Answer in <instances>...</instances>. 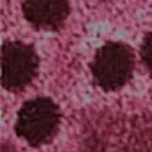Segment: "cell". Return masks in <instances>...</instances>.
I'll return each instance as SVG.
<instances>
[{
    "instance_id": "6da1fadb",
    "label": "cell",
    "mask_w": 152,
    "mask_h": 152,
    "mask_svg": "<svg viewBox=\"0 0 152 152\" xmlns=\"http://www.w3.org/2000/svg\"><path fill=\"white\" fill-rule=\"evenodd\" d=\"M134 70V52L129 45L109 41L99 48L91 73L93 81L104 90H118L129 83Z\"/></svg>"
},
{
    "instance_id": "7a4b0ae2",
    "label": "cell",
    "mask_w": 152,
    "mask_h": 152,
    "mask_svg": "<svg viewBox=\"0 0 152 152\" xmlns=\"http://www.w3.org/2000/svg\"><path fill=\"white\" fill-rule=\"evenodd\" d=\"M59 125V109L52 99L38 97L27 100L16 116V134L29 145H41L50 140Z\"/></svg>"
},
{
    "instance_id": "3957f363",
    "label": "cell",
    "mask_w": 152,
    "mask_h": 152,
    "mask_svg": "<svg viewBox=\"0 0 152 152\" xmlns=\"http://www.w3.org/2000/svg\"><path fill=\"white\" fill-rule=\"evenodd\" d=\"M39 57L32 45L6 41L2 45V84L9 91L23 90L38 73Z\"/></svg>"
},
{
    "instance_id": "277c9868",
    "label": "cell",
    "mask_w": 152,
    "mask_h": 152,
    "mask_svg": "<svg viewBox=\"0 0 152 152\" xmlns=\"http://www.w3.org/2000/svg\"><path fill=\"white\" fill-rule=\"evenodd\" d=\"M22 11L31 25L56 31L66 22L70 15V4L68 0H23Z\"/></svg>"
},
{
    "instance_id": "5b68a950",
    "label": "cell",
    "mask_w": 152,
    "mask_h": 152,
    "mask_svg": "<svg viewBox=\"0 0 152 152\" xmlns=\"http://www.w3.org/2000/svg\"><path fill=\"white\" fill-rule=\"evenodd\" d=\"M141 61L145 64V68L152 73V32H148L143 39L141 45Z\"/></svg>"
}]
</instances>
